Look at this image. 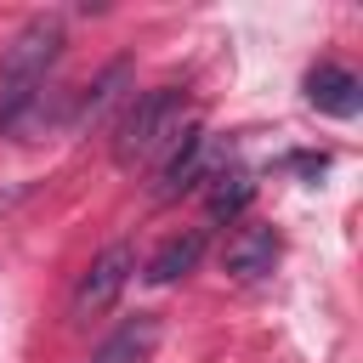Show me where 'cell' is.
Masks as SVG:
<instances>
[{"label":"cell","mask_w":363,"mask_h":363,"mask_svg":"<svg viewBox=\"0 0 363 363\" xmlns=\"http://www.w3.org/2000/svg\"><path fill=\"white\" fill-rule=\"evenodd\" d=\"M57 57H62V23L57 17H34L11 40V51L0 62V130H17L28 119V108L40 102Z\"/></svg>","instance_id":"cell-1"},{"label":"cell","mask_w":363,"mask_h":363,"mask_svg":"<svg viewBox=\"0 0 363 363\" xmlns=\"http://www.w3.org/2000/svg\"><path fill=\"white\" fill-rule=\"evenodd\" d=\"M182 125H187V102L176 85H153V91L130 96L113 125V164L136 170L147 159H164V147L182 136Z\"/></svg>","instance_id":"cell-2"},{"label":"cell","mask_w":363,"mask_h":363,"mask_svg":"<svg viewBox=\"0 0 363 363\" xmlns=\"http://www.w3.org/2000/svg\"><path fill=\"white\" fill-rule=\"evenodd\" d=\"M216 164H221V153H216V136H210L204 125H182V136H176V142L164 147V159H159L153 199H182V193L204 187Z\"/></svg>","instance_id":"cell-3"},{"label":"cell","mask_w":363,"mask_h":363,"mask_svg":"<svg viewBox=\"0 0 363 363\" xmlns=\"http://www.w3.org/2000/svg\"><path fill=\"white\" fill-rule=\"evenodd\" d=\"M130 272H136V250H130V244H108V250L79 272V284H74V295H68V318H74V323H91L96 312H108V306L119 301V289L130 284Z\"/></svg>","instance_id":"cell-4"},{"label":"cell","mask_w":363,"mask_h":363,"mask_svg":"<svg viewBox=\"0 0 363 363\" xmlns=\"http://www.w3.org/2000/svg\"><path fill=\"white\" fill-rule=\"evenodd\" d=\"M306 102H312L318 113H329V119H352V113L363 108V85H357L352 68L318 62V68L306 74Z\"/></svg>","instance_id":"cell-5"},{"label":"cell","mask_w":363,"mask_h":363,"mask_svg":"<svg viewBox=\"0 0 363 363\" xmlns=\"http://www.w3.org/2000/svg\"><path fill=\"white\" fill-rule=\"evenodd\" d=\"M278 233L272 227H238L233 233V244H227V272L238 278V284H255V278H267L272 267H278Z\"/></svg>","instance_id":"cell-6"},{"label":"cell","mask_w":363,"mask_h":363,"mask_svg":"<svg viewBox=\"0 0 363 363\" xmlns=\"http://www.w3.org/2000/svg\"><path fill=\"white\" fill-rule=\"evenodd\" d=\"M250 199H255V176L244 170V164H216L210 170V182H204V210H210V221H238L244 210H250Z\"/></svg>","instance_id":"cell-7"},{"label":"cell","mask_w":363,"mask_h":363,"mask_svg":"<svg viewBox=\"0 0 363 363\" xmlns=\"http://www.w3.org/2000/svg\"><path fill=\"white\" fill-rule=\"evenodd\" d=\"M153 346H159V318H153V312H136V318H125V323L91 352V363H147Z\"/></svg>","instance_id":"cell-8"},{"label":"cell","mask_w":363,"mask_h":363,"mask_svg":"<svg viewBox=\"0 0 363 363\" xmlns=\"http://www.w3.org/2000/svg\"><path fill=\"white\" fill-rule=\"evenodd\" d=\"M199 255H204V233H199V227H187V233H176V238L147 261V272H142V278H147V284H176V278H187V272L199 267Z\"/></svg>","instance_id":"cell-9"},{"label":"cell","mask_w":363,"mask_h":363,"mask_svg":"<svg viewBox=\"0 0 363 363\" xmlns=\"http://www.w3.org/2000/svg\"><path fill=\"white\" fill-rule=\"evenodd\" d=\"M125 85H130V62H108L96 79H91V91L79 96V108H74V125L85 130V125H96L119 96H125Z\"/></svg>","instance_id":"cell-10"},{"label":"cell","mask_w":363,"mask_h":363,"mask_svg":"<svg viewBox=\"0 0 363 363\" xmlns=\"http://www.w3.org/2000/svg\"><path fill=\"white\" fill-rule=\"evenodd\" d=\"M323 164H329L323 153H295V159H289V170H301V176H318Z\"/></svg>","instance_id":"cell-11"}]
</instances>
